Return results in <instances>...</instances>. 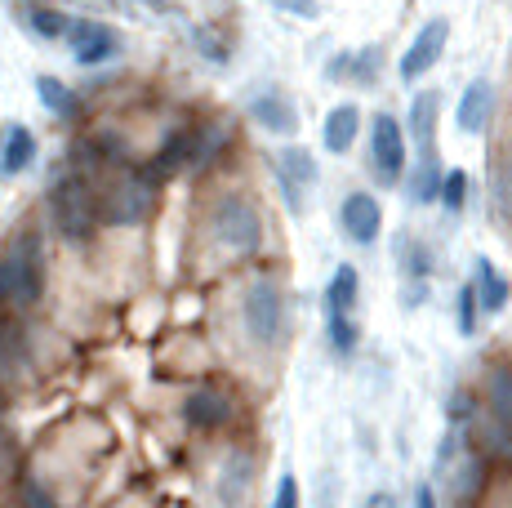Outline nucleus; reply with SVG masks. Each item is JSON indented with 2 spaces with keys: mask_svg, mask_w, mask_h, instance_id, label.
Masks as SVG:
<instances>
[{
  "mask_svg": "<svg viewBox=\"0 0 512 508\" xmlns=\"http://www.w3.org/2000/svg\"><path fill=\"white\" fill-rule=\"evenodd\" d=\"M277 9H285V14H294V18H317L321 14L317 0H277Z\"/></svg>",
  "mask_w": 512,
  "mask_h": 508,
  "instance_id": "obj_34",
  "label": "nucleus"
},
{
  "mask_svg": "<svg viewBox=\"0 0 512 508\" xmlns=\"http://www.w3.org/2000/svg\"><path fill=\"white\" fill-rule=\"evenodd\" d=\"M357 290H361V277L352 263H339L326 286V312H352V304H357Z\"/></svg>",
  "mask_w": 512,
  "mask_h": 508,
  "instance_id": "obj_20",
  "label": "nucleus"
},
{
  "mask_svg": "<svg viewBox=\"0 0 512 508\" xmlns=\"http://www.w3.org/2000/svg\"><path fill=\"white\" fill-rule=\"evenodd\" d=\"M437 201L446 205L450 214H459L468 205V174L464 170H446L441 174V192H437Z\"/></svg>",
  "mask_w": 512,
  "mask_h": 508,
  "instance_id": "obj_26",
  "label": "nucleus"
},
{
  "mask_svg": "<svg viewBox=\"0 0 512 508\" xmlns=\"http://www.w3.org/2000/svg\"><path fill=\"white\" fill-rule=\"evenodd\" d=\"M228 143H232L228 121L192 125V152H187V165H192V170H205V165H214L223 152H228Z\"/></svg>",
  "mask_w": 512,
  "mask_h": 508,
  "instance_id": "obj_14",
  "label": "nucleus"
},
{
  "mask_svg": "<svg viewBox=\"0 0 512 508\" xmlns=\"http://www.w3.org/2000/svg\"><path fill=\"white\" fill-rule=\"evenodd\" d=\"M348 67L352 81H374V72H379V50H361V58H343V63H334V72H343Z\"/></svg>",
  "mask_w": 512,
  "mask_h": 508,
  "instance_id": "obj_31",
  "label": "nucleus"
},
{
  "mask_svg": "<svg viewBox=\"0 0 512 508\" xmlns=\"http://www.w3.org/2000/svg\"><path fill=\"white\" fill-rule=\"evenodd\" d=\"M477 299H481V312H504L512 299V281L504 272H495L490 259H477Z\"/></svg>",
  "mask_w": 512,
  "mask_h": 508,
  "instance_id": "obj_18",
  "label": "nucleus"
},
{
  "mask_svg": "<svg viewBox=\"0 0 512 508\" xmlns=\"http://www.w3.org/2000/svg\"><path fill=\"white\" fill-rule=\"evenodd\" d=\"M446 45H450V23L446 18H428V23L419 27V36L410 41V50L401 54V67H397V76L406 85H419L423 76L432 72V67L441 63V54H446Z\"/></svg>",
  "mask_w": 512,
  "mask_h": 508,
  "instance_id": "obj_7",
  "label": "nucleus"
},
{
  "mask_svg": "<svg viewBox=\"0 0 512 508\" xmlns=\"http://www.w3.org/2000/svg\"><path fill=\"white\" fill-rule=\"evenodd\" d=\"M232 415H236V402L214 384L196 388V393L183 402V419L196 428V433H219V428L232 424Z\"/></svg>",
  "mask_w": 512,
  "mask_h": 508,
  "instance_id": "obj_9",
  "label": "nucleus"
},
{
  "mask_svg": "<svg viewBox=\"0 0 512 508\" xmlns=\"http://www.w3.org/2000/svg\"><path fill=\"white\" fill-rule=\"evenodd\" d=\"M210 232L223 250L236 254V259H245V254H254L263 246V219L245 197H223L219 205H214Z\"/></svg>",
  "mask_w": 512,
  "mask_h": 508,
  "instance_id": "obj_3",
  "label": "nucleus"
},
{
  "mask_svg": "<svg viewBox=\"0 0 512 508\" xmlns=\"http://www.w3.org/2000/svg\"><path fill=\"white\" fill-rule=\"evenodd\" d=\"M441 156L437 148H428V152H419V170H415V179H410V201L415 205H428V201H437V192H441Z\"/></svg>",
  "mask_w": 512,
  "mask_h": 508,
  "instance_id": "obj_19",
  "label": "nucleus"
},
{
  "mask_svg": "<svg viewBox=\"0 0 512 508\" xmlns=\"http://www.w3.org/2000/svg\"><path fill=\"white\" fill-rule=\"evenodd\" d=\"M196 50H201L205 58H214V63H228V45H223V36L210 32V27H201V32H196Z\"/></svg>",
  "mask_w": 512,
  "mask_h": 508,
  "instance_id": "obj_32",
  "label": "nucleus"
},
{
  "mask_svg": "<svg viewBox=\"0 0 512 508\" xmlns=\"http://www.w3.org/2000/svg\"><path fill=\"white\" fill-rule=\"evenodd\" d=\"M67 45H72L81 67H98V63H107V58H116L121 32H116L112 23H98V18H81V23H72V32H67Z\"/></svg>",
  "mask_w": 512,
  "mask_h": 508,
  "instance_id": "obj_8",
  "label": "nucleus"
},
{
  "mask_svg": "<svg viewBox=\"0 0 512 508\" xmlns=\"http://www.w3.org/2000/svg\"><path fill=\"white\" fill-rule=\"evenodd\" d=\"M27 27H32L36 36H45V41H63V36L72 32V18H67L63 9L36 5V9H27Z\"/></svg>",
  "mask_w": 512,
  "mask_h": 508,
  "instance_id": "obj_24",
  "label": "nucleus"
},
{
  "mask_svg": "<svg viewBox=\"0 0 512 508\" xmlns=\"http://www.w3.org/2000/svg\"><path fill=\"white\" fill-rule=\"evenodd\" d=\"M481 486H486V459L481 455H468L464 464H459V473H455V500H477L481 495Z\"/></svg>",
  "mask_w": 512,
  "mask_h": 508,
  "instance_id": "obj_25",
  "label": "nucleus"
},
{
  "mask_svg": "<svg viewBox=\"0 0 512 508\" xmlns=\"http://www.w3.org/2000/svg\"><path fill=\"white\" fill-rule=\"evenodd\" d=\"M437 94H419L415 103H410V125H415V139H419V152L437 148Z\"/></svg>",
  "mask_w": 512,
  "mask_h": 508,
  "instance_id": "obj_22",
  "label": "nucleus"
},
{
  "mask_svg": "<svg viewBox=\"0 0 512 508\" xmlns=\"http://www.w3.org/2000/svg\"><path fill=\"white\" fill-rule=\"evenodd\" d=\"M472 415H477V397H472L468 388H459V393L450 397V419H459V424H468Z\"/></svg>",
  "mask_w": 512,
  "mask_h": 508,
  "instance_id": "obj_33",
  "label": "nucleus"
},
{
  "mask_svg": "<svg viewBox=\"0 0 512 508\" xmlns=\"http://www.w3.org/2000/svg\"><path fill=\"white\" fill-rule=\"evenodd\" d=\"M156 174L139 170V174H125V179L112 183V192H103V223L112 228H134L143 223L147 214L156 210Z\"/></svg>",
  "mask_w": 512,
  "mask_h": 508,
  "instance_id": "obj_4",
  "label": "nucleus"
},
{
  "mask_svg": "<svg viewBox=\"0 0 512 508\" xmlns=\"http://www.w3.org/2000/svg\"><path fill=\"white\" fill-rule=\"evenodd\" d=\"M326 326H330L334 353H352V348H357V326H352V312H326Z\"/></svg>",
  "mask_w": 512,
  "mask_h": 508,
  "instance_id": "obj_27",
  "label": "nucleus"
},
{
  "mask_svg": "<svg viewBox=\"0 0 512 508\" xmlns=\"http://www.w3.org/2000/svg\"><path fill=\"white\" fill-rule=\"evenodd\" d=\"M370 165L383 183H397L406 174V130L392 112H379L370 125Z\"/></svg>",
  "mask_w": 512,
  "mask_h": 508,
  "instance_id": "obj_6",
  "label": "nucleus"
},
{
  "mask_svg": "<svg viewBox=\"0 0 512 508\" xmlns=\"http://www.w3.org/2000/svg\"><path fill=\"white\" fill-rule=\"evenodd\" d=\"M241 486H250V459L232 455V464L223 468V500H241Z\"/></svg>",
  "mask_w": 512,
  "mask_h": 508,
  "instance_id": "obj_29",
  "label": "nucleus"
},
{
  "mask_svg": "<svg viewBox=\"0 0 512 508\" xmlns=\"http://www.w3.org/2000/svg\"><path fill=\"white\" fill-rule=\"evenodd\" d=\"M415 504H419V508L437 504V495H432V486H428V482H423V486H419V491H415Z\"/></svg>",
  "mask_w": 512,
  "mask_h": 508,
  "instance_id": "obj_37",
  "label": "nucleus"
},
{
  "mask_svg": "<svg viewBox=\"0 0 512 508\" xmlns=\"http://www.w3.org/2000/svg\"><path fill=\"white\" fill-rule=\"evenodd\" d=\"M36 165V134L27 125H9L0 139V174H27Z\"/></svg>",
  "mask_w": 512,
  "mask_h": 508,
  "instance_id": "obj_16",
  "label": "nucleus"
},
{
  "mask_svg": "<svg viewBox=\"0 0 512 508\" xmlns=\"http://www.w3.org/2000/svg\"><path fill=\"white\" fill-rule=\"evenodd\" d=\"M18 348H23V330H18V321L0 317V370H9L18 361Z\"/></svg>",
  "mask_w": 512,
  "mask_h": 508,
  "instance_id": "obj_30",
  "label": "nucleus"
},
{
  "mask_svg": "<svg viewBox=\"0 0 512 508\" xmlns=\"http://www.w3.org/2000/svg\"><path fill=\"white\" fill-rule=\"evenodd\" d=\"M339 219H343V232H348L357 246H374L383 232V210L370 192H348L339 205Z\"/></svg>",
  "mask_w": 512,
  "mask_h": 508,
  "instance_id": "obj_10",
  "label": "nucleus"
},
{
  "mask_svg": "<svg viewBox=\"0 0 512 508\" xmlns=\"http://www.w3.org/2000/svg\"><path fill=\"white\" fill-rule=\"evenodd\" d=\"M41 295H45V250L36 232H23L0 254V304L36 308Z\"/></svg>",
  "mask_w": 512,
  "mask_h": 508,
  "instance_id": "obj_1",
  "label": "nucleus"
},
{
  "mask_svg": "<svg viewBox=\"0 0 512 508\" xmlns=\"http://www.w3.org/2000/svg\"><path fill=\"white\" fill-rule=\"evenodd\" d=\"M477 312H481V299H477V281H472V286H459V304H455V317H459V335H477Z\"/></svg>",
  "mask_w": 512,
  "mask_h": 508,
  "instance_id": "obj_28",
  "label": "nucleus"
},
{
  "mask_svg": "<svg viewBox=\"0 0 512 508\" xmlns=\"http://www.w3.org/2000/svg\"><path fill=\"white\" fill-rule=\"evenodd\" d=\"M250 121H259L268 134H294L299 130V112L281 90H268L250 103Z\"/></svg>",
  "mask_w": 512,
  "mask_h": 508,
  "instance_id": "obj_13",
  "label": "nucleus"
},
{
  "mask_svg": "<svg viewBox=\"0 0 512 508\" xmlns=\"http://www.w3.org/2000/svg\"><path fill=\"white\" fill-rule=\"evenodd\" d=\"M277 179H281V188H285V201H290V210H303L299 188H312V183L321 179L317 156H312L308 148H285L277 156Z\"/></svg>",
  "mask_w": 512,
  "mask_h": 508,
  "instance_id": "obj_11",
  "label": "nucleus"
},
{
  "mask_svg": "<svg viewBox=\"0 0 512 508\" xmlns=\"http://www.w3.org/2000/svg\"><path fill=\"white\" fill-rule=\"evenodd\" d=\"M357 134H361V112H357V103L330 107L326 125H321V143H326V152H334V156H339V152H352Z\"/></svg>",
  "mask_w": 512,
  "mask_h": 508,
  "instance_id": "obj_15",
  "label": "nucleus"
},
{
  "mask_svg": "<svg viewBox=\"0 0 512 508\" xmlns=\"http://www.w3.org/2000/svg\"><path fill=\"white\" fill-rule=\"evenodd\" d=\"M49 214H54V228L63 241H90L98 232V223H103V201H98V192L90 188V179L85 174H63V179L54 183V192H49Z\"/></svg>",
  "mask_w": 512,
  "mask_h": 508,
  "instance_id": "obj_2",
  "label": "nucleus"
},
{
  "mask_svg": "<svg viewBox=\"0 0 512 508\" xmlns=\"http://www.w3.org/2000/svg\"><path fill=\"white\" fill-rule=\"evenodd\" d=\"M490 112H495V90H490L486 76H477V81L459 94V107H455L459 134H481L486 130V121H490Z\"/></svg>",
  "mask_w": 512,
  "mask_h": 508,
  "instance_id": "obj_12",
  "label": "nucleus"
},
{
  "mask_svg": "<svg viewBox=\"0 0 512 508\" xmlns=\"http://www.w3.org/2000/svg\"><path fill=\"white\" fill-rule=\"evenodd\" d=\"M241 317H245V330H250L254 344L272 348L281 339V326H285V299L277 290V281H254L241 299Z\"/></svg>",
  "mask_w": 512,
  "mask_h": 508,
  "instance_id": "obj_5",
  "label": "nucleus"
},
{
  "mask_svg": "<svg viewBox=\"0 0 512 508\" xmlns=\"http://www.w3.org/2000/svg\"><path fill=\"white\" fill-rule=\"evenodd\" d=\"M36 94H41V103L54 112V121H81L85 116L81 94L67 81H58V76H36Z\"/></svg>",
  "mask_w": 512,
  "mask_h": 508,
  "instance_id": "obj_17",
  "label": "nucleus"
},
{
  "mask_svg": "<svg viewBox=\"0 0 512 508\" xmlns=\"http://www.w3.org/2000/svg\"><path fill=\"white\" fill-rule=\"evenodd\" d=\"M143 5H152V9H170V0H143Z\"/></svg>",
  "mask_w": 512,
  "mask_h": 508,
  "instance_id": "obj_38",
  "label": "nucleus"
},
{
  "mask_svg": "<svg viewBox=\"0 0 512 508\" xmlns=\"http://www.w3.org/2000/svg\"><path fill=\"white\" fill-rule=\"evenodd\" d=\"M486 406L495 419H504V424H512V370L508 366H495L486 379Z\"/></svg>",
  "mask_w": 512,
  "mask_h": 508,
  "instance_id": "obj_23",
  "label": "nucleus"
},
{
  "mask_svg": "<svg viewBox=\"0 0 512 508\" xmlns=\"http://www.w3.org/2000/svg\"><path fill=\"white\" fill-rule=\"evenodd\" d=\"M294 504H299V486H294V477L285 473L281 486H277V508H294Z\"/></svg>",
  "mask_w": 512,
  "mask_h": 508,
  "instance_id": "obj_35",
  "label": "nucleus"
},
{
  "mask_svg": "<svg viewBox=\"0 0 512 508\" xmlns=\"http://www.w3.org/2000/svg\"><path fill=\"white\" fill-rule=\"evenodd\" d=\"M187 152H192V125H183L179 134H170V139L161 143V152H156V161L147 165V170H152L156 179H165V174L183 170V165H187Z\"/></svg>",
  "mask_w": 512,
  "mask_h": 508,
  "instance_id": "obj_21",
  "label": "nucleus"
},
{
  "mask_svg": "<svg viewBox=\"0 0 512 508\" xmlns=\"http://www.w3.org/2000/svg\"><path fill=\"white\" fill-rule=\"evenodd\" d=\"M23 500H27V504H41V508H49V504H54V495H45L41 486L27 482V486H23Z\"/></svg>",
  "mask_w": 512,
  "mask_h": 508,
  "instance_id": "obj_36",
  "label": "nucleus"
}]
</instances>
